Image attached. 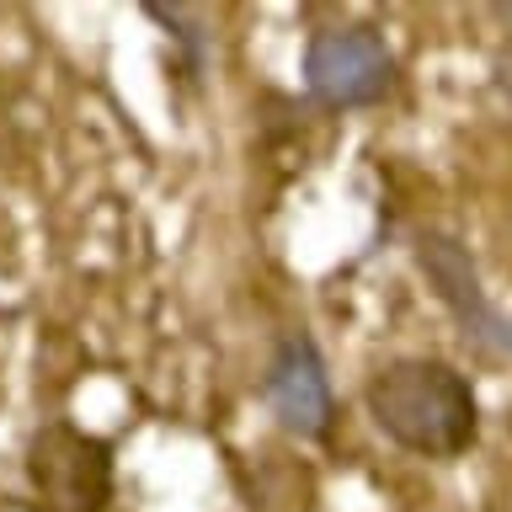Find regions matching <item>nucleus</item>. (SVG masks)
Segmentation results:
<instances>
[{"label": "nucleus", "instance_id": "7ed1b4c3", "mask_svg": "<svg viewBox=\"0 0 512 512\" xmlns=\"http://www.w3.org/2000/svg\"><path fill=\"white\" fill-rule=\"evenodd\" d=\"M22 475L43 512H107L112 486H118V459L102 432L54 416L27 438Z\"/></svg>", "mask_w": 512, "mask_h": 512}, {"label": "nucleus", "instance_id": "423d86ee", "mask_svg": "<svg viewBox=\"0 0 512 512\" xmlns=\"http://www.w3.org/2000/svg\"><path fill=\"white\" fill-rule=\"evenodd\" d=\"M144 16L166 27V38L176 43V54H182V75H187V80H203L208 59H214V22H208V11L150 0V6H144Z\"/></svg>", "mask_w": 512, "mask_h": 512}, {"label": "nucleus", "instance_id": "39448f33", "mask_svg": "<svg viewBox=\"0 0 512 512\" xmlns=\"http://www.w3.org/2000/svg\"><path fill=\"white\" fill-rule=\"evenodd\" d=\"M262 400L288 438L299 443H326L336 427V390L326 352L310 331H283L272 342V358L262 368Z\"/></svg>", "mask_w": 512, "mask_h": 512}, {"label": "nucleus", "instance_id": "0eeeda50", "mask_svg": "<svg viewBox=\"0 0 512 512\" xmlns=\"http://www.w3.org/2000/svg\"><path fill=\"white\" fill-rule=\"evenodd\" d=\"M491 80H496V91H502V102L512 107V43L496 54V64H491Z\"/></svg>", "mask_w": 512, "mask_h": 512}, {"label": "nucleus", "instance_id": "f03ea898", "mask_svg": "<svg viewBox=\"0 0 512 512\" xmlns=\"http://www.w3.org/2000/svg\"><path fill=\"white\" fill-rule=\"evenodd\" d=\"M400 86V59L390 38L368 22L320 27L304 43V96L320 112H363L390 102Z\"/></svg>", "mask_w": 512, "mask_h": 512}, {"label": "nucleus", "instance_id": "f257e3e1", "mask_svg": "<svg viewBox=\"0 0 512 512\" xmlns=\"http://www.w3.org/2000/svg\"><path fill=\"white\" fill-rule=\"evenodd\" d=\"M363 411L416 459H459L480 438V395L448 358H390L363 379Z\"/></svg>", "mask_w": 512, "mask_h": 512}, {"label": "nucleus", "instance_id": "20e7f679", "mask_svg": "<svg viewBox=\"0 0 512 512\" xmlns=\"http://www.w3.org/2000/svg\"><path fill=\"white\" fill-rule=\"evenodd\" d=\"M411 262L427 278L432 299H438L448 310V320L459 326L464 342L491 363H512V310H502V304L486 294L470 246L448 230H422L411 240Z\"/></svg>", "mask_w": 512, "mask_h": 512}]
</instances>
